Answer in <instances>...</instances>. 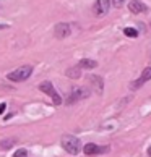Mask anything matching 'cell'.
I'll list each match as a JSON object with an SVG mask.
<instances>
[{
  "label": "cell",
  "instance_id": "cell-1",
  "mask_svg": "<svg viewBox=\"0 0 151 157\" xmlns=\"http://www.w3.org/2000/svg\"><path fill=\"white\" fill-rule=\"evenodd\" d=\"M62 147L65 149L68 154L77 155L81 151V143H80L78 138H75L72 135H65V136H62Z\"/></svg>",
  "mask_w": 151,
  "mask_h": 157
},
{
  "label": "cell",
  "instance_id": "cell-2",
  "mask_svg": "<svg viewBox=\"0 0 151 157\" xmlns=\"http://www.w3.org/2000/svg\"><path fill=\"white\" fill-rule=\"evenodd\" d=\"M31 73H33L31 65H23V67H18L16 70H13L11 73H8L7 78L10 81H15V83H21V81H26L28 78H30Z\"/></svg>",
  "mask_w": 151,
  "mask_h": 157
},
{
  "label": "cell",
  "instance_id": "cell-3",
  "mask_svg": "<svg viewBox=\"0 0 151 157\" xmlns=\"http://www.w3.org/2000/svg\"><path fill=\"white\" fill-rule=\"evenodd\" d=\"M39 89L42 91L44 94H47V96L52 99L54 105H60V104H62V99H60L59 94H57V91H55L54 86H52L50 81H44V83H41V84H39Z\"/></svg>",
  "mask_w": 151,
  "mask_h": 157
},
{
  "label": "cell",
  "instance_id": "cell-4",
  "mask_svg": "<svg viewBox=\"0 0 151 157\" xmlns=\"http://www.w3.org/2000/svg\"><path fill=\"white\" fill-rule=\"evenodd\" d=\"M91 94V91L88 89V88H78V89H73L72 91V94H70V97L67 99V104L70 105V104H75L77 101H81V99H86Z\"/></svg>",
  "mask_w": 151,
  "mask_h": 157
},
{
  "label": "cell",
  "instance_id": "cell-5",
  "mask_svg": "<svg viewBox=\"0 0 151 157\" xmlns=\"http://www.w3.org/2000/svg\"><path fill=\"white\" fill-rule=\"evenodd\" d=\"M109 147H99L97 144L94 143H89V144H85V147H83V152L86 155H96V154H104V152H107Z\"/></svg>",
  "mask_w": 151,
  "mask_h": 157
},
{
  "label": "cell",
  "instance_id": "cell-6",
  "mask_svg": "<svg viewBox=\"0 0 151 157\" xmlns=\"http://www.w3.org/2000/svg\"><path fill=\"white\" fill-rule=\"evenodd\" d=\"M109 8H111V2H109V0H97V2L94 3V13L97 16L107 15Z\"/></svg>",
  "mask_w": 151,
  "mask_h": 157
},
{
  "label": "cell",
  "instance_id": "cell-7",
  "mask_svg": "<svg viewBox=\"0 0 151 157\" xmlns=\"http://www.w3.org/2000/svg\"><path fill=\"white\" fill-rule=\"evenodd\" d=\"M54 34L57 39H65L67 36H70V26L65 25V23H59L54 28Z\"/></svg>",
  "mask_w": 151,
  "mask_h": 157
},
{
  "label": "cell",
  "instance_id": "cell-8",
  "mask_svg": "<svg viewBox=\"0 0 151 157\" xmlns=\"http://www.w3.org/2000/svg\"><path fill=\"white\" fill-rule=\"evenodd\" d=\"M89 83H91V89H94L96 94H102V89H104V81L101 79V76H96V75H93V76H88Z\"/></svg>",
  "mask_w": 151,
  "mask_h": 157
},
{
  "label": "cell",
  "instance_id": "cell-9",
  "mask_svg": "<svg viewBox=\"0 0 151 157\" xmlns=\"http://www.w3.org/2000/svg\"><path fill=\"white\" fill-rule=\"evenodd\" d=\"M129 10L132 11V13L138 15V13H146V11H148V7H146V5H145L143 2H140V0H133V2L129 3Z\"/></svg>",
  "mask_w": 151,
  "mask_h": 157
},
{
  "label": "cell",
  "instance_id": "cell-10",
  "mask_svg": "<svg viewBox=\"0 0 151 157\" xmlns=\"http://www.w3.org/2000/svg\"><path fill=\"white\" fill-rule=\"evenodd\" d=\"M78 67L80 68H85V70H93L97 67V62L96 60H91V59H83L78 62Z\"/></svg>",
  "mask_w": 151,
  "mask_h": 157
},
{
  "label": "cell",
  "instance_id": "cell-11",
  "mask_svg": "<svg viewBox=\"0 0 151 157\" xmlns=\"http://www.w3.org/2000/svg\"><path fill=\"white\" fill-rule=\"evenodd\" d=\"M65 75L68 78H72V79H78L80 78V75H81V68L77 65V67H72V68H68L67 71H65Z\"/></svg>",
  "mask_w": 151,
  "mask_h": 157
},
{
  "label": "cell",
  "instance_id": "cell-12",
  "mask_svg": "<svg viewBox=\"0 0 151 157\" xmlns=\"http://www.w3.org/2000/svg\"><path fill=\"white\" fill-rule=\"evenodd\" d=\"M16 143V139L15 138H8V139H2L0 141V149H10L13 144Z\"/></svg>",
  "mask_w": 151,
  "mask_h": 157
},
{
  "label": "cell",
  "instance_id": "cell-13",
  "mask_svg": "<svg viewBox=\"0 0 151 157\" xmlns=\"http://www.w3.org/2000/svg\"><path fill=\"white\" fill-rule=\"evenodd\" d=\"M140 79H141V81H145V83L151 79V67H148V68H145V70H143V73H141Z\"/></svg>",
  "mask_w": 151,
  "mask_h": 157
},
{
  "label": "cell",
  "instance_id": "cell-14",
  "mask_svg": "<svg viewBox=\"0 0 151 157\" xmlns=\"http://www.w3.org/2000/svg\"><path fill=\"white\" fill-rule=\"evenodd\" d=\"M124 34H125V36H129V37H137L138 36V31L133 29V28H125Z\"/></svg>",
  "mask_w": 151,
  "mask_h": 157
},
{
  "label": "cell",
  "instance_id": "cell-15",
  "mask_svg": "<svg viewBox=\"0 0 151 157\" xmlns=\"http://www.w3.org/2000/svg\"><path fill=\"white\" fill-rule=\"evenodd\" d=\"M13 157H28L26 149H18V151H16V152L13 154Z\"/></svg>",
  "mask_w": 151,
  "mask_h": 157
},
{
  "label": "cell",
  "instance_id": "cell-16",
  "mask_svg": "<svg viewBox=\"0 0 151 157\" xmlns=\"http://www.w3.org/2000/svg\"><path fill=\"white\" fill-rule=\"evenodd\" d=\"M5 109H7V104H3V102H2V104H0V115L5 112Z\"/></svg>",
  "mask_w": 151,
  "mask_h": 157
},
{
  "label": "cell",
  "instance_id": "cell-17",
  "mask_svg": "<svg viewBox=\"0 0 151 157\" xmlns=\"http://www.w3.org/2000/svg\"><path fill=\"white\" fill-rule=\"evenodd\" d=\"M112 2H114L115 7H122V2H124V0H112Z\"/></svg>",
  "mask_w": 151,
  "mask_h": 157
},
{
  "label": "cell",
  "instance_id": "cell-18",
  "mask_svg": "<svg viewBox=\"0 0 151 157\" xmlns=\"http://www.w3.org/2000/svg\"><path fill=\"white\" fill-rule=\"evenodd\" d=\"M148 155H149V157H151V147H149V149H148Z\"/></svg>",
  "mask_w": 151,
  "mask_h": 157
},
{
  "label": "cell",
  "instance_id": "cell-19",
  "mask_svg": "<svg viewBox=\"0 0 151 157\" xmlns=\"http://www.w3.org/2000/svg\"><path fill=\"white\" fill-rule=\"evenodd\" d=\"M3 28H7V26H2V25H0V29H3Z\"/></svg>",
  "mask_w": 151,
  "mask_h": 157
}]
</instances>
